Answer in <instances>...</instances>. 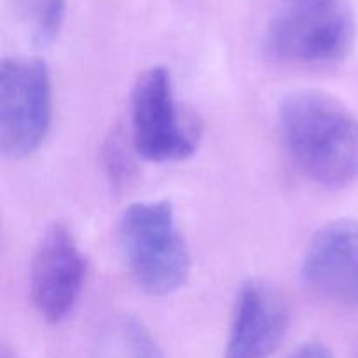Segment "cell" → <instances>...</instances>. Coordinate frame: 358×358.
Returning a JSON list of instances; mask_svg holds the SVG:
<instances>
[{"instance_id": "obj_6", "label": "cell", "mask_w": 358, "mask_h": 358, "mask_svg": "<svg viewBox=\"0 0 358 358\" xmlns=\"http://www.w3.org/2000/svg\"><path fill=\"white\" fill-rule=\"evenodd\" d=\"M86 276V261L63 224H52L35 248L30 266L31 301L51 324H59L72 313Z\"/></svg>"}, {"instance_id": "obj_5", "label": "cell", "mask_w": 358, "mask_h": 358, "mask_svg": "<svg viewBox=\"0 0 358 358\" xmlns=\"http://www.w3.org/2000/svg\"><path fill=\"white\" fill-rule=\"evenodd\" d=\"M131 140L150 163H178L198 149L199 131L182 115L166 66H150L133 86Z\"/></svg>"}, {"instance_id": "obj_7", "label": "cell", "mask_w": 358, "mask_h": 358, "mask_svg": "<svg viewBox=\"0 0 358 358\" xmlns=\"http://www.w3.org/2000/svg\"><path fill=\"white\" fill-rule=\"evenodd\" d=\"M301 280L322 299L358 310V220L338 219L313 234L301 262Z\"/></svg>"}, {"instance_id": "obj_2", "label": "cell", "mask_w": 358, "mask_h": 358, "mask_svg": "<svg viewBox=\"0 0 358 358\" xmlns=\"http://www.w3.org/2000/svg\"><path fill=\"white\" fill-rule=\"evenodd\" d=\"M357 41L350 0H276L264 31L271 58L296 66H334Z\"/></svg>"}, {"instance_id": "obj_9", "label": "cell", "mask_w": 358, "mask_h": 358, "mask_svg": "<svg viewBox=\"0 0 358 358\" xmlns=\"http://www.w3.org/2000/svg\"><path fill=\"white\" fill-rule=\"evenodd\" d=\"M14 17L28 41L37 48L49 45L65 21L66 0H10Z\"/></svg>"}, {"instance_id": "obj_1", "label": "cell", "mask_w": 358, "mask_h": 358, "mask_svg": "<svg viewBox=\"0 0 358 358\" xmlns=\"http://www.w3.org/2000/svg\"><path fill=\"white\" fill-rule=\"evenodd\" d=\"M280 133L294 163L329 189L358 178V119L341 100L320 90L287 94L278 114Z\"/></svg>"}, {"instance_id": "obj_3", "label": "cell", "mask_w": 358, "mask_h": 358, "mask_svg": "<svg viewBox=\"0 0 358 358\" xmlns=\"http://www.w3.org/2000/svg\"><path fill=\"white\" fill-rule=\"evenodd\" d=\"M121 247L133 278L147 294L166 296L191 273V254L170 201L133 203L119 224Z\"/></svg>"}, {"instance_id": "obj_12", "label": "cell", "mask_w": 358, "mask_h": 358, "mask_svg": "<svg viewBox=\"0 0 358 358\" xmlns=\"http://www.w3.org/2000/svg\"><path fill=\"white\" fill-rule=\"evenodd\" d=\"M0 358H17V357H16V353L10 352V350L7 348V346H3L2 353H0Z\"/></svg>"}, {"instance_id": "obj_4", "label": "cell", "mask_w": 358, "mask_h": 358, "mask_svg": "<svg viewBox=\"0 0 358 358\" xmlns=\"http://www.w3.org/2000/svg\"><path fill=\"white\" fill-rule=\"evenodd\" d=\"M51 76L37 56H10L0 65V150L9 159L31 156L51 128Z\"/></svg>"}, {"instance_id": "obj_8", "label": "cell", "mask_w": 358, "mask_h": 358, "mask_svg": "<svg viewBox=\"0 0 358 358\" xmlns=\"http://www.w3.org/2000/svg\"><path fill=\"white\" fill-rule=\"evenodd\" d=\"M289 303L275 285L248 280L234 306L224 358H269L289 329Z\"/></svg>"}, {"instance_id": "obj_11", "label": "cell", "mask_w": 358, "mask_h": 358, "mask_svg": "<svg viewBox=\"0 0 358 358\" xmlns=\"http://www.w3.org/2000/svg\"><path fill=\"white\" fill-rule=\"evenodd\" d=\"M292 358H334L331 350L327 346L320 345V343H308V345L301 346Z\"/></svg>"}, {"instance_id": "obj_10", "label": "cell", "mask_w": 358, "mask_h": 358, "mask_svg": "<svg viewBox=\"0 0 358 358\" xmlns=\"http://www.w3.org/2000/svg\"><path fill=\"white\" fill-rule=\"evenodd\" d=\"M121 336L124 345L128 346L129 358H163V353L157 348L152 336L133 318L122 320Z\"/></svg>"}]
</instances>
